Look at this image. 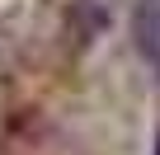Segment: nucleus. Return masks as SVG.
I'll list each match as a JSON object with an SVG mask.
<instances>
[{"instance_id": "nucleus-1", "label": "nucleus", "mask_w": 160, "mask_h": 155, "mask_svg": "<svg viewBox=\"0 0 160 155\" xmlns=\"http://www.w3.org/2000/svg\"><path fill=\"white\" fill-rule=\"evenodd\" d=\"M132 33H137V52L151 61V70L160 75V0H141L132 14Z\"/></svg>"}, {"instance_id": "nucleus-2", "label": "nucleus", "mask_w": 160, "mask_h": 155, "mask_svg": "<svg viewBox=\"0 0 160 155\" xmlns=\"http://www.w3.org/2000/svg\"><path fill=\"white\" fill-rule=\"evenodd\" d=\"M155 155H160V136H155Z\"/></svg>"}]
</instances>
